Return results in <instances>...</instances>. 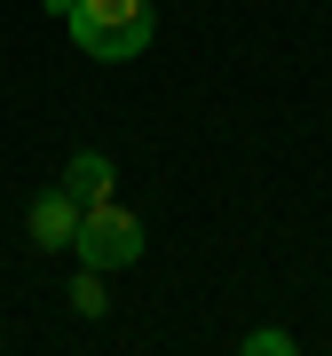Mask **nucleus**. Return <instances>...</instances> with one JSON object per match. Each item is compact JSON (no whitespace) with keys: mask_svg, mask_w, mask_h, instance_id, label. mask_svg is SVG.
Listing matches in <instances>:
<instances>
[{"mask_svg":"<svg viewBox=\"0 0 332 356\" xmlns=\"http://www.w3.org/2000/svg\"><path fill=\"white\" fill-rule=\"evenodd\" d=\"M72 254H79V269H127V261H142V222L127 214V206H88L79 214V238H72Z\"/></svg>","mask_w":332,"mask_h":356,"instance_id":"obj_2","label":"nucleus"},{"mask_svg":"<svg viewBox=\"0 0 332 356\" xmlns=\"http://www.w3.org/2000/svg\"><path fill=\"white\" fill-rule=\"evenodd\" d=\"M48 8L72 24V40L95 56V64H127V56H142L151 32H158L151 0H48Z\"/></svg>","mask_w":332,"mask_h":356,"instance_id":"obj_1","label":"nucleus"},{"mask_svg":"<svg viewBox=\"0 0 332 356\" xmlns=\"http://www.w3.org/2000/svg\"><path fill=\"white\" fill-rule=\"evenodd\" d=\"M79 214H88V206H79L64 182H56V191H40V198H32L24 229H32V245H40V254H48V245H72V238H79Z\"/></svg>","mask_w":332,"mask_h":356,"instance_id":"obj_3","label":"nucleus"},{"mask_svg":"<svg viewBox=\"0 0 332 356\" xmlns=\"http://www.w3.org/2000/svg\"><path fill=\"white\" fill-rule=\"evenodd\" d=\"M238 356H301V348H293V332L261 325V332H245V341H238Z\"/></svg>","mask_w":332,"mask_h":356,"instance_id":"obj_6","label":"nucleus"},{"mask_svg":"<svg viewBox=\"0 0 332 356\" xmlns=\"http://www.w3.org/2000/svg\"><path fill=\"white\" fill-rule=\"evenodd\" d=\"M72 309H88V317H103V309H111V293H103V269H79V277H72Z\"/></svg>","mask_w":332,"mask_h":356,"instance_id":"obj_5","label":"nucleus"},{"mask_svg":"<svg viewBox=\"0 0 332 356\" xmlns=\"http://www.w3.org/2000/svg\"><path fill=\"white\" fill-rule=\"evenodd\" d=\"M64 191H72L79 206H103V198H111V191H119V166H111V159H103V151H79V159L64 166Z\"/></svg>","mask_w":332,"mask_h":356,"instance_id":"obj_4","label":"nucleus"}]
</instances>
